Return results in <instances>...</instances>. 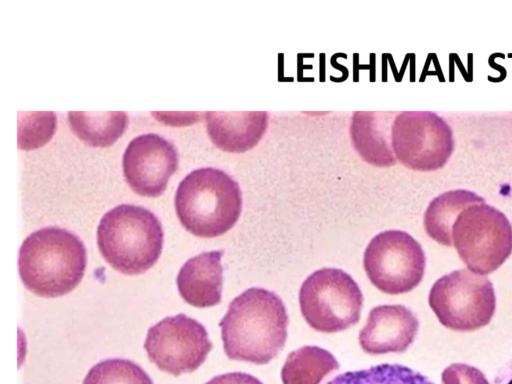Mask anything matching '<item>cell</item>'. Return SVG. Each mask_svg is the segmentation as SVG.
I'll return each mask as SVG.
<instances>
[{"label":"cell","mask_w":512,"mask_h":384,"mask_svg":"<svg viewBox=\"0 0 512 384\" xmlns=\"http://www.w3.org/2000/svg\"><path fill=\"white\" fill-rule=\"evenodd\" d=\"M289 318L273 291L253 287L234 298L219 323L226 356L264 365L284 348Z\"/></svg>","instance_id":"cell-1"},{"label":"cell","mask_w":512,"mask_h":384,"mask_svg":"<svg viewBox=\"0 0 512 384\" xmlns=\"http://www.w3.org/2000/svg\"><path fill=\"white\" fill-rule=\"evenodd\" d=\"M18 264L21 280L30 292L45 298L60 297L74 290L82 280L86 248L72 232L46 227L23 241Z\"/></svg>","instance_id":"cell-2"},{"label":"cell","mask_w":512,"mask_h":384,"mask_svg":"<svg viewBox=\"0 0 512 384\" xmlns=\"http://www.w3.org/2000/svg\"><path fill=\"white\" fill-rule=\"evenodd\" d=\"M175 210L182 226L201 238L225 234L238 221L242 193L226 172L212 167L193 170L180 182Z\"/></svg>","instance_id":"cell-3"},{"label":"cell","mask_w":512,"mask_h":384,"mask_svg":"<svg viewBox=\"0 0 512 384\" xmlns=\"http://www.w3.org/2000/svg\"><path fill=\"white\" fill-rule=\"evenodd\" d=\"M164 233L159 219L148 209L121 204L107 211L97 228V245L116 271L138 275L159 259Z\"/></svg>","instance_id":"cell-4"},{"label":"cell","mask_w":512,"mask_h":384,"mask_svg":"<svg viewBox=\"0 0 512 384\" xmlns=\"http://www.w3.org/2000/svg\"><path fill=\"white\" fill-rule=\"evenodd\" d=\"M299 305L311 328L323 333H337L358 323L363 295L358 284L345 271L322 268L302 283Z\"/></svg>","instance_id":"cell-5"},{"label":"cell","mask_w":512,"mask_h":384,"mask_svg":"<svg viewBox=\"0 0 512 384\" xmlns=\"http://www.w3.org/2000/svg\"><path fill=\"white\" fill-rule=\"evenodd\" d=\"M452 240L470 271L490 274L512 253V225L497 208L485 202L472 204L456 218Z\"/></svg>","instance_id":"cell-6"},{"label":"cell","mask_w":512,"mask_h":384,"mask_svg":"<svg viewBox=\"0 0 512 384\" xmlns=\"http://www.w3.org/2000/svg\"><path fill=\"white\" fill-rule=\"evenodd\" d=\"M428 302L443 326L461 332L486 326L496 308L491 281L467 269L439 278L429 292Z\"/></svg>","instance_id":"cell-7"},{"label":"cell","mask_w":512,"mask_h":384,"mask_svg":"<svg viewBox=\"0 0 512 384\" xmlns=\"http://www.w3.org/2000/svg\"><path fill=\"white\" fill-rule=\"evenodd\" d=\"M426 258L421 245L407 232L387 230L368 243L364 270L380 291L397 295L417 287L425 272Z\"/></svg>","instance_id":"cell-8"},{"label":"cell","mask_w":512,"mask_h":384,"mask_svg":"<svg viewBox=\"0 0 512 384\" xmlns=\"http://www.w3.org/2000/svg\"><path fill=\"white\" fill-rule=\"evenodd\" d=\"M390 139L396 159L416 171L442 168L452 155L455 143L448 123L429 111L397 114L391 126Z\"/></svg>","instance_id":"cell-9"},{"label":"cell","mask_w":512,"mask_h":384,"mask_svg":"<svg viewBox=\"0 0 512 384\" xmlns=\"http://www.w3.org/2000/svg\"><path fill=\"white\" fill-rule=\"evenodd\" d=\"M212 347L205 327L185 314L160 320L149 328L144 342L149 360L174 376L197 370Z\"/></svg>","instance_id":"cell-10"},{"label":"cell","mask_w":512,"mask_h":384,"mask_svg":"<svg viewBox=\"0 0 512 384\" xmlns=\"http://www.w3.org/2000/svg\"><path fill=\"white\" fill-rule=\"evenodd\" d=\"M123 174L140 196L157 197L166 189L178 167V153L172 142L154 133L133 138L123 154Z\"/></svg>","instance_id":"cell-11"},{"label":"cell","mask_w":512,"mask_h":384,"mask_svg":"<svg viewBox=\"0 0 512 384\" xmlns=\"http://www.w3.org/2000/svg\"><path fill=\"white\" fill-rule=\"evenodd\" d=\"M419 329L416 315L403 305H380L372 308L359 332V344L371 355L405 352Z\"/></svg>","instance_id":"cell-12"},{"label":"cell","mask_w":512,"mask_h":384,"mask_svg":"<svg viewBox=\"0 0 512 384\" xmlns=\"http://www.w3.org/2000/svg\"><path fill=\"white\" fill-rule=\"evenodd\" d=\"M223 250L207 251L188 259L180 268L176 283L188 304L206 308L220 303L223 288Z\"/></svg>","instance_id":"cell-13"},{"label":"cell","mask_w":512,"mask_h":384,"mask_svg":"<svg viewBox=\"0 0 512 384\" xmlns=\"http://www.w3.org/2000/svg\"><path fill=\"white\" fill-rule=\"evenodd\" d=\"M206 129L216 147L231 153H242L255 147L268 125V114L262 112H207Z\"/></svg>","instance_id":"cell-14"},{"label":"cell","mask_w":512,"mask_h":384,"mask_svg":"<svg viewBox=\"0 0 512 384\" xmlns=\"http://www.w3.org/2000/svg\"><path fill=\"white\" fill-rule=\"evenodd\" d=\"M389 115L379 112H354L350 124V137L354 149L363 160L377 167L396 163L388 142Z\"/></svg>","instance_id":"cell-15"},{"label":"cell","mask_w":512,"mask_h":384,"mask_svg":"<svg viewBox=\"0 0 512 384\" xmlns=\"http://www.w3.org/2000/svg\"><path fill=\"white\" fill-rule=\"evenodd\" d=\"M484 202L483 197L464 189L438 195L429 203L424 214L426 233L441 245L453 246L452 226L460 212L472 204Z\"/></svg>","instance_id":"cell-16"},{"label":"cell","mask_w":512,"mask_h":384,"mask_svg":"<svg viewBox=\"0 0 512 384\" xmlns=\"http://www.w3.org/2000/svg\"><path fill=\"white\" fill-rule=\"evenodd\" d=\"M338 369V361L328 350L303 346L287 355L281 369V379L283 384H319Z\"/></svg>","instance_id":"cell-17"},{"label":"cell","mask_w":512,"mask_h":384,"mask_svg":"<svg viewBox=\"0 0 512 384\" xmlns=\"http://www.w3.org/2000/svg\"><path fill=\"white\" fill-rule=\"evenodd\" d=\"M68 122L74 134L93 147L111 146L124 133L128 116L125 112L68 113Z\"/></svg>","instance_id":"cell-18"},{"label":"cell","mask_w":512,"mask_h":384,"mask_svg":"<svg viewBox=\"0 0 512 384\" xmlns=\"http://www.w3.org/2000/svg\"><path fill=\"white\" fill-rule=\"evenodd\" d=\"M326 384H434L420 372L401 364H380L337 375Z\"/></svg>","instance_id":"cell-19"},{"label":"cell","mask_w":512,"mask_h":384,"mask_svg":"<svg viewBox=\"0 0 512 384\" xmlns=\"http://www.w3.org/2000/svg\"><path fill=\"white\" fill-rule=\"evenodd\" d=\"M83 384H153V382L138 364L116 358L95 364L85 376Z\"/></svg>","instance_id":"cell-20"},{"label":"cell","mask_w":512,"mask_h":384,"mask_svg":"<svg viewBox=\"0 0 512 384\" xmlns=\"http://www.w3.org/2000/svg\"><path fill=\"white\" fill-rule=\"evenodd\" d=\"M56 129V115L53 112L19 113L18 147L31 150L45 145Z\"/></svg>","instance_id":"cell-21"},{"label":"cell","mask_w":512,"mask_h":384,"mask_svg":"<svg viewBox=\"0 0 512 384\" xmlns=\"http://www.w3.org/2000/svg\"><path fill=\"white\" fill-rule=\"evenodd\" d=\"M443 384H489L485 375L476 367L454 363L442 372Z\"/></svg>","instance_id":"cell-22"},{"label":"cell","mask_w":512,"mask_h":384,"mask_svg":"<svg viewBox=\"0 0 512 384\" xmlns=\"http://www.w3.org/2000/svg\"><path fill=\"white\" fill-rule=\"evenodd\" d=\"M205 384H263L251 374L243 372H230L213 377Z\"/></svg>","instance_id":"cell-23"},{"label":"cell","mask_w":512,"mask_h":384,"mask_svg":"<svg viewBox=\"0 0 512 384\" xmlns=\"http://www.w3.org/2000/svg\"><path fill=\"white\" fill-rule=\"evenodd\" d=\"M152 115L158 119V121L164 122L170 125H186L198 121L199 114L197 113H163L153 112Z\"/></svg>","instance_id":"cell-24"},{"label":"cell","mask_w":512,"mask_h":384,"mask_svg":"<svg viewBox=\"0 0 512 384\" xmlns=\"http://www.w3.org/2000/svg\"><path fill=\"white\" fill-rule=\"evenodd\" d=\"M492 384H512V359L499 370Z\"/></svg>","instance_id":"cell-25"}]
</instances>
